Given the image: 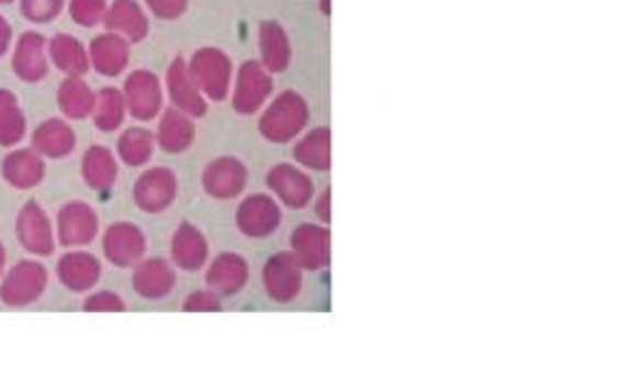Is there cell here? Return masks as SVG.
I'll return each mask as SVG.
<instances>
[{"label":"cell","instance_id":"obj_3","mask_svg":"<svg viewBox=\"0 0 626 390\" xmlns=\"http://www.w3.org/2000/svg\"><path fill=\"white\" fill-rule=\"evenodd\" d=\"M51 283V274L41 258L18 260L0 280V303L8 308H25L41 301Z\"/></svg>","mask_w":626,"mask_h":390},{"label":"cell","instance_id":"obj_2","mask_svg":"<svg viewBox=\"0 0 626 390\" xmlns=\"http://www.w3.org/2000/svg\"><path fill=\"white\" fill-rule=\"evenodd\" d=\"M188 63V73H191L195 88L205 96V101L221 103L231 96V86H234V60L228 53L221 48H199Z\"/></svg>","mask_w":626,"mask_h":390},{"label":"cell","instance_id":"obj_17","mask_svg":"<svg viewBox=\"0 0 626 390\" xmlns=\"http://www.w3.org/2000/svg\"><path fill=\"white\" fill-rule=\"evenodd\" d=\"M131 286L143 301H164L176 288V266L164 258H143L133 266Z\"/></svg>","mask_w":626,"mask_h":390},{"label":"cell","instance_id":"obj_29","mask_svg":"<svg viewBox=\"0 0 626 390\" xmlns=\"http://www.w3.org/2000/svg\"><path fill=\"white\" fill-rule=\"evenodd\" d=\"M58 108L68 121H86L93 115L96 90L83 78L70 76L58 88Z\"/></svg>","mask_w":626,"mask_h":390},{"label":"cell","instance_id":"obj_10","mask_svg":"<svg viewBox=\"0 0 626 390\" xmlns=\"http://www.w3.org/2000/svg\"><path fill=\"white\" fill-rule=\"evenodd\" d=\"M178 198V178L171 168H148L133 183V203L148 215L166 213Z\"/></svg>","mask_w":626,"mask_h":390},{"label":"cell","instance_id":"obj_44","mask_svg":"<svg viewBox=\"0 0 626 390\" xmlns=\"http://www.w3.org/2000/svg\"><path fill=\"white\" fill-rule=\"evenodd\" d=\"M8 3H13V0H0V5H8Z\"/></svg>","mask_w":626,"mask_h":390},{"label":"cell","instance_id":"obj_38","mask_svg":"<svg viewBox=\"0 0 626 390\" xmlns=\"http://www.w3.org/2000/svg\"><path fill=\"white\" fill-rule=\"evenodd\" d=\"M143 3L160 21H176L188 11V0H143Z\"/></svg>","mask_w":626,"mask_h":390},{"label":"cell","instance_id":"obj_20","mask_svg":"<svg viewBox=\"0 0 626 390\" xmlns=\"http://www.w3.org/2000/svg\"><path fill=\"white\" fill-rule=\"evenodd\" d=\"M248 280L250 268L241 253H221V256L209 260V268H205V283L221 298L238 296L248 286Z\"/></svg>","mask_w":626,"mask_h":390},{"label":"cell","instance_id":"obj_40","mask_svg":"<svg viewBox=\"0 0 626 390\" xmlns=\"http://www.w3.org/2000/svg\"><path fill=\"white\" fill-rule=\"evenodd\" d=\"M316 213L321 218V223L324 225L331 223V190L328 188L316 198Z\"/></svg>","mask_w":626,"mask_h":390},{"label":"cell","instance_id":"obj_24","mask_svg":"<svg viewBox=\"0 0 626 390\" xmlns=\"http://www.w3.org/2000/svg\"><path fill=\"white\" fill-rule=\"evenodd\" d=\"M158 129H156V145L160 151L178 156L186 153L195 141V118L186 115L178 108H164V113L158 115Z\"/></svg>","mask_w":626,"mask_h":390},{"label":"cell","instance_id":"obj_32","mask_svg":"<svg viewBox=\"0 0 626 390\" xmlns=\"http://www.w3.org/2000/svg\"><path fill=\"white\" fill-rule=\"evenodd\" d=\"M119 151L121 163H125L128 168H141L154 158L156 151V133H150L143 125H133V129H125L119 138Z\"/></svg>","mask_w":626,"mask_h":390},{"label":"cell","instance_id":"obj_9","mask_svg":"<svg viewBox=\"0 0 626 390\" xmlns=\"http://www.w3.org/2000/svg\"><path fill=\"white\" fill-rule=\"evenodd\" d=\"M281 203L268 193H254L236 208V229L250 241H264L281 229Z\"/></svg>","mask_w":626,"mask_h":390},{"label":"cell","instance_id":"obj_13","mask_svg":"<svg viewBox=\"0 0 626 390\" xmlns=\"http://www.w3.org/2000/svg\"><path fill=\"white\" fill-rule=\"evenodd\" d=\"M201 186L205 196L216 198V201H234L241 198L248 186V170L244 163L234 156L213 158L209 166L203 168Z\"/></svg>","mask_w":626,"mask_h":390},{"label":"cell","instance_id":"obj_11","mask_svg":"<svg viewBox=\"0 0 626 390\" xmlns=\"http://www.w3.org/2000/svg\"><path fill=\"white\" fill-rule=\"evenodd\" d=\"M261 280L271 301L291 303L303 290V268L291 250H281L266 260Z\"/></svg>","mask_w":626,"mask_h":390},{"label":"cell","instance_id":"obj_14","mask_svg":"<svg viewBox=\"0 0 626 390\" xmlns=\"http://www.w3.org/2000/svg\"><path fill=\"white\" fill-rule=\"evenodd\" d=\"M11 68L15 78L23 80V83H41V80H46L51 70L48 38H43L35 31L21 33V38L13 43Z\"/></svg>","mask_w":626,"mask_h":390},{"label":"cell","instance_id":"obj_5","mask_svg":"<svg viewBox=\"0 0 626 390\" xmlns=\"http://www.w3.org/2000/svg\"><path fill=\"white\" fill-rule=\"evenodd\" d=\"M101 235V218L86 201H68L56 215V241L63 248H86Z\"/></svg>","mask_w":626,"mask_h":390},{"label":"cell","instance_id":"obj_16","mask_svg":"<svg viewBox=\"0 0 626 390\" xmlns=\"http://www.w3.org/2000/svg\"><path fill=\"white\" fill-rule=\"evenodd\" d=\"M291 253L303 270H324L331 263V231L324 223H303L291 233Z\"/></svg>","mask_w":626,"mask_h":390},{"label":"cell","instance_id":"obj_43","mask_svg":"<svg viewBox=\"0 0 626 390\" xmlns=\"http://www.w3.org/2000/svg\"><path fill=\"white\" fill-rule=\"evenodd\" d=\"M318 8H321V13H324V15H331V0H321Z\"/></svg>","mask_w":626,"mask_h":390},{"label":"cell","instance_id":"obj_37","mask_svg":"<svg viewBox=\"0 0 626 390\" xmlns=\"http://www.w3.org/2000/svg\"><path fill=\"white\" fill-rule=\"evenodd\" d=\"M221 296L216 290L205 288V290H193L191 296L186 298L183 311L186 313H219L221 311Z\"/></svg>","mask_w":626,"mask_h":390},{"label":"cell","instance_id":"obj_22","mask_svg":"<svg viewBox=\"0 0 626 390\" xmlns=\"http://www.w3.org/2000/svg\"><path fill=\"white\" fill-rule=\"evenodd\" d=\"M88 60H91V68L101 73V76L119 78L131 63V43L121 38V35L105 31L96 35L91 45H88Z\"/></svg>","mask_w":626,"mask_h":390},{"label":"cell","instance_id":"obj_28","mask_svg":"<svg viewBox=\"0 0 626 390\" xmlns=\"http://www.w3.org/2000/svg\"><path fill=\"white\" fill-rule=\"evenodd\" d=\"M258 51H261V66L268 73H283L291 66V41L281 23L264 21L258 25Z\"/></svg>","mask_w":626,"mask_h":390},{"label":"cell","instance_id":"obj_6","mask_svg":"<svg viewBox=\"0 0 626 390\" xmlns=\"http://www.w3.org/2000/svg\"><path fill=\"white\" fill-rule=\"evenodd\" d=\"M273 93V78L261 60L241 63L234 88H231V103L241 115H256L268 103Z\"/></svg>","mask_w":626,"mask_h":390},{"label":"cell","instance_id":"obj_42","mask_svg":"<svg viewBox=\"0 0 626 390\" xmlns=\"http://www.w3.org/2000/svg\"><path fill=\"white\" fill-rule=\"evenodd\" d=\"M5 270H8V250L3 246V241H0V280H3Z\"/></svg>","mask_w":626,"mask_h":390},{"label":"cell","instance_id":"obj_27","mask_svg":"<svg viewBox=\"0 0 626 390\" xmlns=\"http://www.w3.org/2000/svg\"><path fill=\"white\" fill-rule=\"evenodd\" d=\"M48 60L56 66L63 76L83 78L91 70V60H88V48L80 43L76 35L70 33H56L48 41Z\"/></svg>","mask_w":626,"mask_h":390},{"label":"cell","instance_id":"obj_7","mask_svg":"<svg viewBox=\"0 0 626 390\" xmlns=\"http://www.w3.org/2000/svg\"><path fill=\"white\" fill-rule=\"evenodd\" d=\"M103 258L115 268H133L146 258L148 241L141 225L131 221H115L103 231Z\"/></svg>","mask_w":626,"mask_h":390},{"label":"cell","instance_id":"obj_15","mask_svg":"<svg viewBox=\"0 0 626 390\" xmlns=\"http://www.w3.org/2000/svg\"><path fill=\"white\" fill-rule=\"evenodd\" d=\"M58 283L70 293H91L103 276V266L93 253L83 248H70L66 256L56 263Z\"/></svg>","mask_w":626,"mask_h":390},{"label":"cell","instance_id":"obj_30","mask_svg":"<svg viewBox=\"0 0 626 390\" xmlns=\"http://www.w3.org/2000/svg\"><path fill=\"white\" fill-rule=\"evenodd\" d=\"M293 160L306 170H328L331 168V129L321 125L293 145Z\"/></svg>","mask_w":626,"mask_h":390},{"label":"cell","instance_id":"obj_18","mask_svg":"<svg viewBox=\"0 0 626 390\" xmlns=\"http://www.w3.org/2000/svg\"><path fill=\"white\" fill-rule=\"evenodd\" d=\"M166 93L171 105L183 111L186 115L203 118L205 111H209V101H205V96L195 88L191 73H188V63L181 56L174 58L166 70Z\"/></svg>","mask_w":626,"mask_h":390},{"label":"cell","instance_id":"obj_35","mask_svg":"<svg viewBox=\"0 0 626 390\" xmlns=\"http://www.w3.org/2000/svg\"><path fill=\"white\" fill-rule=\"evenodd\" d=\"M66 8V0H21V13L31 23H53Z\"/></svg>","mask_w":626,"mask_h":390},{"label":"cell","instance_id":"obj_34","mask_svg":"<svg viewBox=\"0 0 626 390\" xmlns=\"http://www.w3.org/2000/svg\"><path fill=\"white\" fill-rule=\"evenodd\" d=\"M105 11H109V0H70L68 13L80 29H96L103 23Z\"/></svg>","mask_w":626,"mask_h":390},{"label":"cell","instance_id":"obj_41","mask_svg":"<svg viewBox=\"0 0 626 390\" xmlns=\"http://www.w3.org/2000/svg\"><path fill=\"white\" fill-rule=\"evenodd\" d=\"M11 103H18V101H15V93H13V90L0 88V111H3V108H5V105H11Z\"/></svg>","mask_w":626,"mask_h":390},{"label":"cell","instance_id":"obj_21","mask_svg":"<svg viewBox=\"0 0 626 390\" xmlns=\"http://www.w3.org/2000/svg\"><path fill=\"white\" fill-rule=\"evenodd\" d=\"M209 260L211 246L205 241L203 231L195 229L193 223L183 221L171 238V263L176 268L186 270V274H195V270L209 266Z\"/></svg>","mask_w":626,"mask_h":390},{"label":"cell","instance_id":"obj_33","mask_svg":"<svg viewBox=\"0 0 626 390\" xmlns=\"http://www.w3.org/2000/svg\"><path fill=\"white\" fill-rule=\"evenodd\" d=\"M29 133V121H25V113L21 111V105L11 103L0 111V145L3 148H15L21 145V141Z\"/></svg>","mask_w":626,"mask_h":390},{"label":"cell","instance_id":"obj_36","mask_svg":"<svg viewBox=\"0 0 626 390\" xmlns=\"http://www.w3.org/2000/svg\"><path fill=\"white\" fill-rule=\"evenodd\" d=\"M86 313H123L125 301L123 296L113 293V290H96L83 301Z\"/></svg>","mask_w":626,"mask_h":390},{"label":"cell","instance_id":"obj_19","mask_svg":"<svg viewBox=\"0 0 626 390\" xmlns=\"http://www.w3.org/2000/svg\"><path fill=\"white\" fill-rule=\"evenodd\" d=\"M0 176L15 190H33L46 178V158L33 148H13L0 163Z\"/></svg>","mask_w":626,"mask_h":390},{"label":"cell","instance_id":"obj_39","mask_svg":"<svg viewBox=\"0 0 626 390\" xmlns=\"http://www.w3.org/2000/svg\"><path fill=\"white\" fill-rule=\"evenodd\" d=\"M11 45H13V25L8 23L5 15H0V58L11 51Z\"/></svg>","mask_w":626,"mask_h":390},{"label":"cell","instance_id":"obj_25","mask_svg":"<svg viewBox=\"0 0 626 390\" xmlns=\"http://www.w3.org/2000/svg\"><path fill=\"white\" fill-rule=\"evenodd\" d=\"M80 176L96 193L109 196L119 180V156L105 145H91L80 163Z\"/></svg>","mask_w":626,"mask_h":390},{"label":"cell","instance_id":"obj_4","mask_svg":"<svg viewBox=\"0 0 626 390\" xmlns=\"http://www.w3.org/2000/svg\"><path fill=\"white\" fill-rule=\"evenodd\" d=\"M15 241L33 258H51L56 253V223L38 201H29L18 211Z\"/></svg>","mask_w":626,"mask_h":390},{"label":"cell","instance_id":"obj_31","mask_svg":"<svg viewBox=\"0 0 626 390\" xmlns=\"http://www.w3.org/2000/svg\"><path fill=\"white\" fill-rule=\"evenodd\" d=\"M128 115V108H125V98L121 88L105 86L96 93V108H93V125L101 133H115L121 131V125Z\"/></svg>","mask_w":626,"mask_h":390},{"label":"cell","instance_id":"obj_23","mask_svg":"<svg viewBox=\"0 0 626 390\" xmlns=\"http://www.w3.org/2000/svg\"><path fill=\"white\" fill-rule=\"evenodd\" d=\"M103 25L109 33L121 35L128 43H141L146 41V35L150 31L148 15L143 11L138 0H113L105 11Z\"/></svg>","mask_w":626,"mask_h":390},{"label":"cell","instance_id":"obj_1","mask_svg":"<svg viewBox=\"0 0 626 390\" xmlns=\"http://www.w3.org/2000/svg\"><path fill=\"white\" fill-rule=\"evenodd\" d=\"M309 125V103L297 90H283L276 96L271 103L266 105L258 121V133L264 135L268 143H291L297 141Z\"/></svg>","mask_w":626,"mask_h":390},{"label":"cell","instance_id":"obj_26","mask_svg":"<svg viewBox=\"0 0 626 390\" xmlns=\"http://www.w3.org/2000/svg\"><path fill=\"white\" fill-rule=\"evenodd\" d=\"M76 143L78 138L74 125L68 121H60V118H48V121H43L31 135L33 148L38 151L43 158L51 160L68 158L70 153L76 151Z\"/></svg>","mask_w":626,"mask_h":390},{"label":"cell","instance_id":"obj_8","mask_svg":"<svg viewBox=\"0 0 626 390\" xmlns=\"http://www.w3.org/2000/svg\"><path fill=\"white\" fill-rule=\"evenodd\" d=\"M123 98L133 121H156L164 113V86L154 70H133L123 83Z\"/></svg>","mask_w":626,"mask_h":390},{"label":"cell","instance_id":"obj_12","mask_svg":"<svg viewBox=\"0 0 626 390\" xmlns=\"http://www.w3.org/2000/svg\"><path fill=\"white\" fill-rule=\"evenodd\" d=\"M266 186L276 201L286 208H293V211H303L316 196L311 176L301 166H291V163H279V166L268 170Z\"/></svg>","mask_w":626,"mask_h":390}]
</instances>
